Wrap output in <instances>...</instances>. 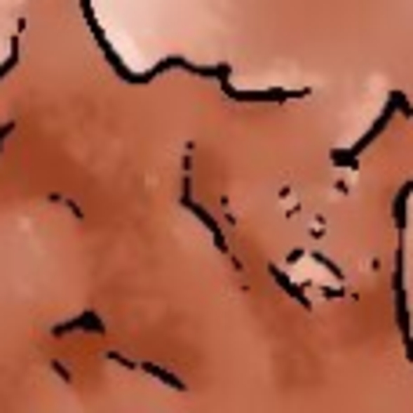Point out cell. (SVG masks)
Returning <instances> with one entry per match:
<instances>
[]
</instances>
